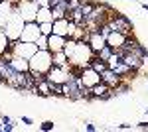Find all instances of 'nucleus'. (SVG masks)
I'll return each mask as SVG.
<instances>
[{
  "label": "nucleus",
  "instance_id": "9d476101",
  "mask_svg": "<svg viewBox=\"0 0 148 132\" xmlns=\"http://www.w3.org/2000/svg\"><path fill=\"white\" fill-rule=\"evenodd\" d=\"M89 32V40H87V44L91 45V49L97 53L101 47H105L107 45V40H105V36H101L99 34V30H87Z\"/></svg>",
  "mask_w": 148,
  "mask_h": 132
},
{
  "label": "nucleus",
  "instance_id": "5701e85b",
  "mask_svg": "<svg viewBox=\"0 0 148 132\" xmlns=\"http://www.w3.org/2000/svg\"><path fill=\"white\" fill-rule=\"evenodd\" d=\"M20 122H22L24 126H32V124H34V120H32L30 116H22V118H20Z\"/></svg>",
  "mask_w": 148,
  "mask_h": 132
},
{
  "label": "nucleus",
  "instance_id": "6ab92c4d",
  "mask_svg": "<svg viewBox=\"0 0 148 132\" xmlns=\"http://www.w3.org/2000/svg\"><path fill=\"white\" fill-rule=\"evenodd\" d=\"M14 8H16V4H12L10 0H0V12H2V14L10 16Z\"/></svg>",
  "mask_w": 148,
  "mask_h": 132
},
{
  "label": "nucleus",
  "instance_id": "a878e982",
  "mask_svg": "<svg viewBox=\"0 0 148 132\" xmlns=\"http://www.w3.org/2000/svg\"><path fill=\"white\" fill-rule=\"evenodd\" d=\"M136 126L140 128V130H146V128H148V120H142V122H138Z\"/></svg>",
  "mask_w": 148,
  "mask_h": 132
},
{
  "label": "nucleus",
  "instance_id": "f257e3e1",
  "mask_svg": "<svg viewBox=\"0 0 148 132\" xmlns=\"http://www.w3.org/2000/svg\"><path fill=\"white\" fill-rule=\"evenodd\" d=\"M63 51L67 55L69 59V65L71 67H89L93 61V57H95V51L91 49V45L87 44L85 40H73V38H67V42H65V47H63Z\"/></svg>",
  "mask_w": 148,
  "mask_h": 132
},
{
  "label": "nucleus",
  "instance_id": "412c9836",
  "mask_svg": "<svg viewBox=\"0 0 148 132\" xmlns=\"http://www.w3.org/2000/svg\"><path fill=\"white\" fill-rule=\"evenodd\" d=\"M36 45H38V49H49V47H47V36L42 34V36L36 40Z\"/></svg>",
  "mask_w": 148,
  "mask_h": 132
},
{
  "label": "nucleus",
  "instance_id": "2eb2a0df",
  "mask_svg": "<svg viewBox=\"0 0 148 132\" xmlns=\"http://www.w3.org/2000/svg\"><path fill=\"white\" fill-rule=\"evenodd\" d=\"M10 63L14 69H18V71H22V73H26V71H30V59H26V57H18V55H14L10 59Z\"/></svg>",
  "mask_w": 148,
  "mask_h": 132
},
{
  "label": "nucleus",
  "instance_id": "1a4fd4ad",
  "mask_svg": "<svg viewBox=\"0 0 148 132\" xmlns=\"http://www.w3.org/2000/svg\"><path fill=\"white\" fill-rule=\"evenodd\" d=\"M40 36H42V32H40V24L38 22H26L20 40H22V42H34L36 44V40H38Z\"/></svg>",
  "mask_w": 148,
  "mask_h": 132
},
{
  "label": "nucleus",
  "instance_id": "bb28decb",
  "mask_svg": "<svg viewBox=\"0 0 148 132\" xmlns=\"http://www.w3.org/2000/svg\"><path fill=\"white\" fill-rule=\"evenodd\" d=\"M119 128H121V130H128V128H132V124H128V122H123V124H119Z\"/></svg>",
  "mask_w": 148,
  "mask_h": 132
},
{
  "label": "nucleus",
  "instance_id": "39448f33",
  "mask_svg": "<svg viewBox=\"0 0 148 132\" xmlns=\"http://www.w3.org/2000/svg\"><path fill=\"white\" fill-rule=\"evenodd\" d=\"M16 10L20 12V16L24 18V22H36L40 4H38L36 0H20V2L16 4Z\"/></svg>",
  "mask_w": 148,
  "mask_h": 132
},
{
  "label": "nucleus",
  "instance_id": "f8f14e48",
  "mask_svg": "<svg viewBox=\"0 0 148 132\" xmlns=\"http://www.w3.org/2000/svg\"><path fill=\"white\" fill-rule=\"evenodd\" d=\"M126 38H128V36H125L123 32H114V30H113V32L107 36V45H111L113 49H119V47L125 45Z\"/></svg>",
  "mask_w": 148,
  "mask_h": 132
},
{
  "label": "nucleus",
  "instance_id": "f03ea898",
  "mask_svg": "<svg viewBox=\"0 0 148 132\" xmlns=\"http://www.w3.org/2000/svg\"><path fill=\"white\" fill-rule=\"evenodd\" d=\"M51 67H53V53H51L49 49H38V51L30 57V71L44 73V75H46Z\"/></svg>",
  "mask_w": 148,
  "mask_h": 132
},
{
  "label": "nucleus",
  "instance_id": "dca6fc26",
  "mask_svg": "<svg viewBox=\"0 0 148 132\" xmlns=\"http://www.w3.org/2000/svg\"><path fill=\"white\" fill-rule=\"evenodd\" d=\"M10 44H12V42H10V38L6 36V32H4V30H0V57L10 49Z\"/></svg>",
  "mask_w": 148,
  "mask_h": 132
},
{
  "label": "nucleus",
  "instance_id": "393cba45",
  "mask_svg": "<svg viewBox=\"0 0 148 132\" xmlns=\"http://www.w3.org/2000/svg\"><path fill=\"white\" fill-rule=\"evenodd\" d=\"M85 130H87V132H95V130H97V126H95L93 122H85Z\"/></svg>",
  "mask_w": 148,
  "mask_h": 132
},
{
  "label": "nucleus",
  "instance_id": "b1692460",
  "mask_svg": "<svg viewBox=\"0 0 148 132\" xmlns=\"http://www.w3.org/2000/svg\"><path fill=\"white\" fill-rule=\"evenodd\" d=\"M6 20H8V16L0 12V30H4V26H6Z\"/></svg>",
  "mask_w": 148,
  "mask_h": 132
},
{
  "label": "nucleus",
  "instance_id": "6e6552de",
  "mask_svg": "<svg viewBox=\"0 0 148 132\" xmlns=\"http://www.w3.org/2000/svg\"><path fill=\"white\" fill-rule=\"evenodd\" d=\"M79 77H81V83H83L85 87H89V89L95 87L97 83H101V73H97L91 65H89V67H83V69H81V73H79Z\"/></svg>",
  "mask_w": 148,
  "mask_h": 132
},
{
  "label": "nucleus",
  "instance_id": "9b49d317",
  "mask_svg": "<svg viewBox=\"0 0 148 132\" xmlns=\"http://www.w3.org/2000/svg\"><path fill=\"white\" fill-rule=\"evenodd\" d=\"M65 42H67V38H63V36H57V34H49V36H47V47H49L51 53L63 51Z\"/></svg>",
  "mask_w": 148,
  "mask_h": 132
},
{
  "label": "nucleus",
  "instance_id": "4468645a",
  "mask_svg": "<svg viewBox=\"0 0 148 132\" xmlns=\"http://www.w3.org/2000/svg\"><path fill=\"white\" fill-rule=\"evenodd\" d=\"M36 22H38V24L53 22V14H51V8H49V6H40V10H38V16H36Z\"/></svg>",
  "mask_w": 148,
  "mask_h": 132
},
{
  "label": "nucleus",
  "instance_id": "cd10ccee",
  "mask_svg": "<svg viewBox=\"0 0 148 132\" xmlns=\"http://www.w3.org/2000/svg\"><path fill=\"white\" fill-rule=\"evenodd\" d=\"M140 6H142V8H144V10L148 12V4H146V2H142V4H140Z\"/></svg>",
  "mask_w": 148,
  "mask_h": 132
},
{
  "label": "nucleus",
  "instance_id": "0eeeda50",
  "mask_svg": "<svg viewBox=\"0 0 148 132\" xmlns=\"http://www.w3.org/2000/svg\"><path fill=\"white\" fill-rule=\"evenodd\" d=\"M46 77L49 83H56V85H63L65 81H69L71 77V65L69 67H59V65H53L49 71L46 73Z\"/></svg>",
  "mask_w": 148,
  "mask_h": 132
},
{
  "label": "nucleus",
  "instance_id": "423d86ee",
  "mask_svg": "<svg viewBox=\"0 0 148 132\" xmlns=\"http://www.w3.org/2000/svg\"><path fill=\"white\" fill-rule=\"evenodd\" d=\"M10 51L14 55H18V57H26V59H30V57L38 51V45H36L34 42H22V40H16V42H12V44H10Z\"/></svg>",
  "mask_w": 148,
  "mask_h": 132
},
{
  "label": "nucleus",
  "instance_id": "f3484780",
  "mask_svg": "<svg viewBox=\"0 0 148 132\" xmlns=\"http://www.w3.org/2000/svg\"><path fill=\"white\" fill-rule=\"evenodd\" d=\"M53 65H59V67H69V59L65 51H56L53 53Z\"/></svg>",
  "mask_w": 148,
  "mask_h": 132
},
{
  "label": "nucleus",
  "instance_id": "4be33fe9",
  "mask_svg": "<svg viewBox=\"0 0 148 132\" xmlns=\"http://www.w3.org/2000/svg\"><path fill=\"white\" fill-rule=\"evenodd\" d=\"M53 120H44L42 124H40V130H44V132H49V130H53Z\"/></svg>",
  "mask_w": 148,
  "mask_h": 132
},
{
  "label": "nucleus",
  "instance_id": "a211bd4d",
  "mask_svg": "<svg viewBox=\"0 0 148 132\" xmlns=\"http://www.w3.org/2000/svg\"><path fill=\"white\" fill-rule=\"evenodd\" d=\"M113 53H114V49H113V47H111V45H105V47H101V49H99V51H97L95 55H97V57H99L101 61H109Z\"/></svg>",
  "mask_w": 148,
  "mask_h": 132
},
{
  "label": "nucleus",
  "instance_id": "20e7f679",
  "mask_svg": "<svg viewBox=\"0 0 148 132\" xmlns=\"http://www.w3.org/2000/svg\"><path fill=\"white\" fill-rule=\"evenodd\" d=\"M107 26L111 28V30H114V32H123L125 36H132V22L126 18L125 14H114V16H111L109 20H107Z\"/></svg>",
  "mask_w": 148,
  "mask_h": 132
},
{
  "label": "nucleus",
  "instance_id": "ddd939ff",
  "mask_svg": "<svg viewBox=\"0 0 148 132\" xmlns=\"http://www.w3.org/2000/svg\"><path fill=\"white\" fill-rule=\"evenodd\" d=\"M101 81H103V83H107L111 89H114L119 83H121V81H123V79H121V75H116L111 67H107V69L101 73Z\"/></svg>",
  "mask_w": 148,
  "mask_h": 132
},
{
  "label": "nucleus",
  "instance_id": "7ed1b4c3",
  "mask_svg": "<svg viewBox=\"0 0 148 132\" xmlns=\"http://www.w3.org/2000/svg\"><path fill=\"white\" fill-rule=\"evenodd\" d=\"M24 26H26L24 18L20 16V12L14 8V10H12V14L8 16V20H6V26H4V32H6V36L10 38V42H16V40H20Z\"/></svg>",
  "mask_w": 148,
  "mask_h": 132
},
{
  "label": "nucleus",
  "instance_id": "aec40b11",
  "mask_svg": "<svg viewBox=\"0 0 148 132\" xmlns=\"http://www.w3.org/2000/svg\"><path fill=\"white\" fill-rule=\"evenodd\" d=\"M40 32L44 34V36L53 34V22H44V24H40Z\"/></svg>",
  "mask_w": 148,
  "mask_h": 132
},
{
  "label": "nucleus",
  "instance_id": "c85d7f7f",
  "mask_svg": "<svg viewBox=\"0 0 148 132\" xmlns=\"http://www.w3.org/2000/svg\"><path fill=\"white\" fill-rule=\"evenodd\" d=\"M144 114H148V107H144Z\"/></svg>",
  "mask_w": 148,
  "mask_h": 132
}]
</instances>
